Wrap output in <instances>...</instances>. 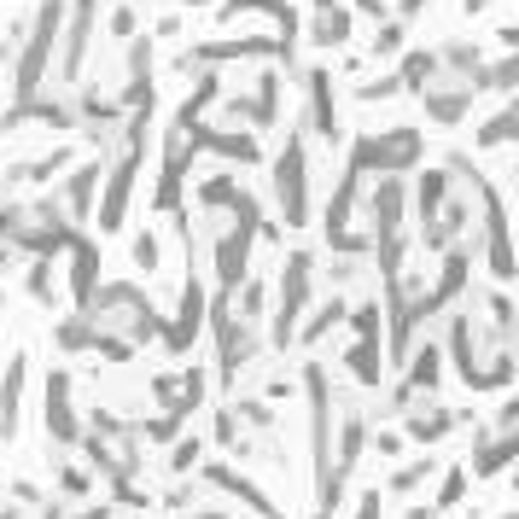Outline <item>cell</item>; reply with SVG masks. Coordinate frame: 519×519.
<instances>
[{"mask_svg":"<svg viewBox=\"0 0 519 519\" xmlns=\"http://www.w3.org/2000/svg\"><path fill=\"white\" fill-rule=\"evenodd\" d=\"M59 24H65V0H41V6H35V24H30V47H24V59H18V94H24V100L41 88V70L53 59V47H59Z\"/></svg>","mask_w":519,"mask_h":519,"instance_id":"cell-1","label":"cell"},{"mask_svg":"<svg viewBox=\"0 0 519 519\" xmlns=\"http://www.w3.org/2000/svg\"><path fill=\"white\" fill-rule=\"evenodd\" d=\"M94 30H100V0H70V18L59 24V76L76 82L82 76V59H88V47H94Z\"/></svg>","mask_w":519,"mask_h":519,"instance_id":"cell-2","label":"cell"},{"mask_svg":"<svg viewBox=\"0 0 519 519\" xmlns=\"http://www.w3.org/2000/svg\"><path fill=\"white\" fill-rule=\"evenodd\" d=\"M420 94H426V111H432L438 123H455V117H467V105H473V88H467V82H455V76H444V70H438V76H432Z\"/></svg>","mask_w":519,"mask_h":519,"instance_id":"cell-3","label":"cell"},{"mask_svg":"<svg viewBox=\"0 0 519 519\" xmlns=\"http://www.w3.org/2000/svg\"><path fill=\"white\" fill-rule=\"evenodd\" d=\"M234 12H269V18L280 24V41H275L280 59L292 65V47H298V12H292L286 0H222V18H234Z\"/></svg>","mask_w":519,"mask_h":519,"instance_id":"cell-4","label":"cell"},{"mask_svg":"<svg viewBox=\"0 0 519 519\" xmlns=\"http://www.w3.org/2000/svg\"><path fill=\"white\" fill-rule=\"evenodd\" d=\"M310 41H315V47H345V41H350V6H345V0H315Z\"/></svg>","mask_w":519,"mask_h":519,"instance_id":"cell-5","label":"cell"},{"mask_svg":"<svg viewBox=\"0 0 519 519\" xmlns=\"http://www.w3.org/2000/svg\"><path fill=\"white\" fill-rule=\"evenodd\" d=\"M304 88H310V117H315V129L333 140V135H339V117H333V76H327V70H310V76H304Z\"/></svg>","mask_w":519,"mask_h":519,"instance_id":"cell-6","label":"cell"},{"mask_svg":"<svg viewBox=\"0 0 519 519\" xmlns=\"http://www.w3.org/2000/svg\"><path fill=\"white\" fill-rule=\"evenodd\" d=\"M280 199L292 216L304 210V152L298 146H286V158H280Z\"/></svg>","mask_w":519,"mask_h":519,"instance_id":"cell-7","label":"cell"},{"mask_svg":"<svg viewBox=\"0 0 519 519\" xmlns=\"http://www.w3.org/2000/svg\"><path fill=\"white\" fill-rule=\"evenodd\" d=\"M432 76H438V59H432V53H409V59H403V88H415L420 94Z\"/></svg>","mask_w":519,"mask_h":519,"instance_id":"cell-8","label":"cell"},{"mask_svg":"<svg viewBox=\"0 0 519 519\" xmlns=\"http://www.w3.org/2000/svg\"><path fill=\"white\" fill-rule=\"evenodd\" d=\"M397 47H403V24H380L374 30V59H391Z\"/></svg>","mask_w":519,"mask_h":519,"instance_id":"cell-9","label":"cell"},{"mask_svg":"<svg viewBox=\"0 0 519 519\" xmlns=\"http://www.w3.org/2000/svg\"><path fill=\"white\" fill-rule=\"evenodd\" d=\"M111 35H117V41L140 35V24H135V6H111Z\"/></svg>","mask_w":519,"mask_h":519,"instance_id":"cell-10","label":"cell"},{"mask_svg":"<svg viewBox=\"0 0 519 519\" xmlns=\"http://www.w3.org/2000/svg\"><path fill=\"white\" fill-rule=\"evenodd\" d=\"M508 135H514V111L490 117V123H485V135H479V140H485V146H496V140H508Z\"/></svg>","mask_w":519,"mask_h":519,"instance_id":"cell-11","label":"cell"},{"mask_svg":"<svg viewBox=\"0 0 519 519\" xmlns=\"http://www.w3.org/2000/svg\"><path fill=\"white\" fill-rule=\"evenodd\" d=\"M356 12L362 18H385V0H356Z\"/></svg>","mask_w":519,"mask_h":519,"instance_id":"cell-12","label":"cell"},{"mask_svg":"<svg viewBox=\"0 0 519 519\" xmlns=\"http://www.w3.org/2000/svg\"><path fill=\"white\" fill-rule=\"evenodd\" d=\"M485 6H508V0H467V12H473V18H479Z\"/></svg>","mask_w":519,"mask_h":519,"instance_id":"cell-13","label":"cell"},{"mask_svg":"<svg viewBox=\"0 0 519 519\" xmlns=\"http://www.w3.org/2000/svg\"><path fill=\"white\" fill-rule=\"evenodd\" d=\"M397 6H403V12H420V6H426V0H397Z\"/></svg>","mask_w":519,"mask_h":519,"instance_id":"cell-14","label":"cell"},{"mask_svg":"<svg viewBox=\"0 0 519 519\" xmlns=\"http://www.w3.org/2000/svg\"><path fill=\"white\" fill-rule=\"evenodd\" d=\"M193 6H210V0H193Z\"/></svg>","mask_w":519,"mask_h":519,"instance_id":"cell-15","label":"cell"}]
</instances>
